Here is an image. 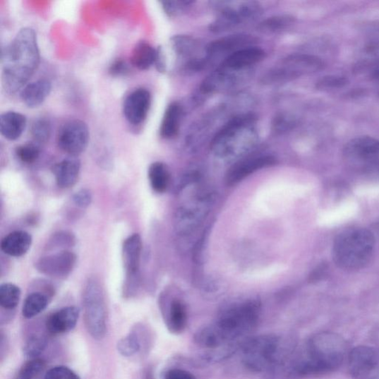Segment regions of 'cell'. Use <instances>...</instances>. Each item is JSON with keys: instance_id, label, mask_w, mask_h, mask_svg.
<instances>
[{"instance_id": "4", "label": "cell", "mask_w": 379, "mask_h": 379, "mask_svg": "<svg viewBox=\"0 0 379 379\" xmlns=\"http://www.w3.org/2000/svg\"><path fill=\"white\" fill-rule=\"evenodd\" d=\"M255 118L251 114L234 118L215 136L211 148L221 157L244 155L253 149L258 141L253 126Z\"/></svg>"}, {"instance_id": "40", "label": "cell", "mask_w": 379, "mask_h": 379, "mask_svg": "<svg viewBox=\"0 0 379 379\" xmlns=\"http://www.w3.org/2000/svg\"><path fill=\"white\" fill-rule=\"evenodd\" d=\"M73 200L80 207H88L92 202V193L87 189H82L73 195Z\"/></svg>"}, {"instance_id": "27", "label": "cell", "mask_w": 379, "mask_h": 379, "mask_svg": "<svg viewBox=\"0 0 379 379\" xmlns=\"http://www.w3.org/2000/svg\"><path fill=\"white\" fill-rule=\"evenodd\" d=\"M188 315L184 303L179 300L172 302L170 309L167 318V326L174 335H180L187 326Z\"/></svg>"}, {"instance_id": "14", "label": "cell", "mask_w": 379, "mask_h": 379, "mask_svg": "<svg viewBox=\"0 0 379 379\" xmlns=\"http://www.w3.org/2000/svg\"><path fill=\"white\" fill-rule=\"evenodd\" d=\"M246 70H234L219 66L204 80L201 85V92L209 94L230 90L243 80L246 77L243 72Z\"/></svg>"}, {"instance_id": "30", "label": "cell", "mask_w": 379, "mask_h": 379, "mask_svg": "<svg viewBox=\"0 0 379 379\" xmlns=\"http://www.w3.org/2000/svg\"><path fill=\"white\" fill-rule=\"evenodd\" d=\"M21 296L20 287L11 283H6L0 287V306L7 310L16 308Z\"/></svg>"}, {"instance_id": "29", "label": "cell", "mask_w": 379, "mask_h": 379, "mask_svg": "<svg viewBox=\"0 0 379 379\" xmlns=\"http://www.w3.org/2000/svg\"><path fill=\"white\" fill-rule=\"evenodd\" d=\"M48 297L41 293L30 294L25 299L23 308V315L26 318H32L47 308Z\"/></svg>"}, {"instance_id": "11", "label": "cell", "mask_w": 379, "mask_h": 379, "mask_svg": "<svg viewBox=\"0 0 379 379\" xmlns=\"http://www.w3.org/2000/svg\"><path fill=\"white\" fill-rule=\"evenodd\" d=\"M349 368L359 378H369L379 373V348L360 345L354 347L348 355Z\"/></svg>"}, {"instance_id": "13", "label": "cell", "mask_w": 379, "mask_h": 379, "mask_svg": "<svg viewBox=\"0 0 379 379\" xmlns=\"http://www.w3.org/2000/svg\"><path fill=\"white\" fill-rule=\"evenodd\" d=\"M77 256L70 251H62L42 258L37 263L42 274L55 279H65L72 272Z\"/></svg>"}, {"instance_id": "36", "label": "cell", "mask_w": 379, "mask_h": 379, "mask_svg": "<svg viewBox=\"0 0 379 379\" xmlns=\"http://www.w3.org/2000/svg\"><path fill=\"white\" fill-rule=\"evenodd\" d=\"M294 23V18L282 16L272 18L261 24V28L265 32H276L289 27Z\"/></svg>"}, {"instance_id": "19", "label": "cell", "mask_w": 379, "mask_h": 379, "mask_svg": "<svg viewBox=\"0 0 379 379\" xmlns=\"http://www.w3.org/2000/svg\"><path fill=\"white\" fill-rule=\"evenodd\" d=\"M265 56V52L258 47H248L241 49L226 57L222 67L234 70H246L262 61Z\"/></svg>"}, {"instance_id": "6", "label": "cell", "mask_w": 379, "mask_h": 379, "mask_svg": "<svg viewBox=\"0 0 379 379\" xmlns=\"http://www.w3.org/2000/svg\"><path fill=\"white\" fill-rule=\"evenodd\" d=\"M281 350V340L276 335L257 336L242 345V362L252 372H265L275 366Z\"/></svg>"}, {"instance_id": "22", "label": "cell", "mask_w": 379, "mask_h": 379, "mask_svg": "<svg viewBox=\"0 0 379 379\" xmlns=\"http://www.w3.org/2000/svg\"><path fill=\"white\" fill-rule=\"evenodd\" d=\"M52 88V85L49 80H39L25 87L21 93V98L28 108H37L49 96Z\"/></svg>"}, {"instance_id": "39", "label": "cell", "mask_w": 379, "mask_h": 379, "mask_svg": "<svg viewBox=\"0 0 379 379\" xmlns=\"http://www.w3.org/2000/svg\"><path fill=\"white\" fill-rule=\"evenodd\" d=\"M193 2L191 1H163L161 2L164 12L169 17H176L184 12Z\"/></svg>"}, {"instance_id": "33", "label": "cell", "mask_w": 379, "mask_h": 379, "mask_svg": "<svg viewBox=\"0 0 379 379\" xmlns=\"http://www.w3.org/2000/svg\"><path fill=\"white\" fill-rule=\"evenodd\" d=\"M47 339L44 337L33 336L26 342L23 347V353L26 357L35 359L47 348Z\"/></svg>"}, {"instance_id": "43", "label": "cell", "mask_w": 379, "mask_h": 379, "mask_svg": "<svg viewBox=\"0 0 379 379\" xmlns=\"http://www.w3.org/2000/svg\"><path fill=\"white\" fill-rule=\"evenodd\" d=\"M164 379H196V378L188 371L172 369L166 373Z\"/></svg>"}, {"instance_id": "20", "label": "cell", "mask_w": 379, "mask_h": 379, "mask_svg": "<svg viewBox=\"0 0 379 379\" xmlns=\"http://www.w3.org/2000/svg\"><path fill=\"white\" fill-rule=\"evenodd\" d=\"M80 311L75 306L64 308L53 313L47 321V329L52 335H61L72 330L77 325Z\"/></svg>"}, {"instance_id": "35", "label": "cell", "mask_w": 379, "mask_h": 379, "mask_svg": "<svg viewBox=\"0 0 379 379\" xmlns=\"http://www.w3.org/2000/svg\"><path fill=\"white\" fill-rule=\"evenodd\" d=\"M140 343L134 333L121 339L118 343V351L124 356H131L140 351Z\"/></svg>"}, {"instance_id": "42", "label": "cell", "mask_w": 379, "mask_h": 379, "mask_svg": "<svg viewBox=\"0 0 379 379\" xmlns=\"http://www.w3.org/2000/svg\"><path fill=\"white\" fill-rule=\"evenodd\" d=\"M52 243V246L55 247H64L66 246H72L73 241H74L72 235L67 233L64 234H56L54 239Z\"/></svg>"}, {"instance_id": "38", "label": "cell", "mask_w": 379, "mask_h": 379, "mask_svg": "<svg viewBox=\"0 0 379 379\" xmlns=\"http://www.w3.org/2000/svg\"><path fill=\"white\" fill-rule=\"evenodd\" d=\"M44 379H80L72 370L64 366H56L45 374Z\"/></svg>"}, {"instance_id": "44", "label": "cell", "mask_w": 379, "mask_h": 379, "mask_svg": "<svg viewBox=\"0 0 379 379\" xmlns=\"http://www.w3.org/2000/svg\"><path fill=\"white\" fill-rule=\"evenodd\" d=\"M373 78L375 80H377L379 81V66L374 70L373 73Z\"/></svg>"}, {"instance_id": "23", "label": "cell", "mask_w": 379, "mask_h": 379, "mask_svg": "<svg viewBox=\"0 0 379 379\" xmlns=\"http://www.w3.org/2000/svg\"><path fill=\"white\" fill-rule=\"evenodd\" d=\"M27 124L26 117L18 112H8L0 116V132L8 140L20 138Z\"/></svg>"}, {"instance_id": "32", "label": "cell", "mask_w": 379, "mask_h": 379, "mask_svg": "<svg viewBox=\"0 0 379 379\" xmlns=\"http://www.w3.org/2000/svg\"><path fill=\"white\" fill-rule=\"evenodd\" d=\"M44 367V361L40 359H32L23 366L14 379H35L43 371Z\"/></svg>"}, {"instance_id": "5", "label": "cell", "mask_w": 379, "mask_h": 379, "mask_svg": "<svg viewBox=\"0 0 379 379\" xmlns=\"http://www.w3.org/2000/svg\"><path fill=\"white\" fill-rule=\"evenodd\" d=\"M260 306L255 301H248L223 310L213 324L229 344L247 335L259 321Z\"/></svg>"}, {"instance_id": "31", "label": "cell", "mask_w": 379, "mask_h": 379, "mask_svg": "<svg viewBox=\"0 0 379 379\" xmlns=\"http://www.w3.org/2000/svg\"><path fill=\"white\" fill-rule=\"evenodd\" d=\"M31 133L36 144L40 145L47 143L49 140L52 133L49 121L45 118L35 120L32 124Z\"/></svg>"}, {"instance_id": "15", "label": "cell", "mask_w": 379, "mask_h": 379, "mask_svg": "<svg viewBox=\"0 0 379 379\" xmlns=\"http://www.w3.org/2000/svg\"><path fill=\"white\" fill-rule=\"evenodd\" d=\"M151 104V95L148 90L138 88L126 99L124 113L131 124L140 125L144 122Z\"/></svg>"}, {"instance_id": "26", "label": "cell", "mask_w": 379, "mask_h": 379, "mask_svg": "<svg viewBox=\"0 0 379 379\" xmlns=\"http://www.w3.org/2000/svg\"><path fill=\"white\" fill-rule=\"evenodd\" d=\"M181 117V109L177 103H172L167 108L160 129L164 139H172L179 132Z\"/></svg>"}, {"instance_id": "25", "label": "cell", "mask_w": 379, "mask_h": 379, "mask_svg": "<svg viewBox=\"0 0 379 379\" xmlns=\"http://www.w3.org/2000/svg\"><path fill=\"white\" fill-rule=\"evenodd\" d=\"M157 50L145 42L136 44L131 55V65L140 70H147L156 63Z\"/></svg>"}, {"instance_id": "41", "label": "cell", "mask_w": 379, "mask_h": 379, "mask_svg": "<svg viewBox=\"0 0 379 379\" xmlns=\"http://www.w3.org/2000/svg\"><path fill=\"white\" fill-rule=\"evenodd\" d=\"M128 71V66L123 59H116L109 68V73L115 77L126 75Z\"/></svg>"}, {"instance_id": "8", "label": "cell", "mask_w": 379, "mask_h": 379, "mask_svg": "<svg viewBox=\"0 0 379 379\" xmlns=\"http://www.w3.org/2000/svg\"><path fill=\"white\" fill-rule=\"evenodd\" d=\"M84 315L88 332L102 339L106 332V308L102 288L95 279H89L83 294Z\"/></svg>"}, {"instance_id": "7", "label": "cell", "mask_w": 379, "mask_h": 379, "mask_svg": "<svg viewBox=\"0 0 379 379\" xmlns=\"http://www.w3.org/2000/svg\"><path fill=\"white\" fill-rule=\"evenodd\" d=\"M325 66L323 60L316 56L295 54L284 59L282 63L267 72L263 80L267 84L290 81L303 75L322 70Z\"/></svg>"}, {"instance_id": "37", "label": "cell", "mask_w": 379, "mask_h": 379, "mask_svg": "<svg viewBox=\"0 0 379 379\" xmlns=\"http://www.w3.org/2000/svg\"><path fill=\"white\" fill-rule=\"evenodd\" d=\"M348 83V80L341 76H326L321 80H318L316 87L320 90H332L341 88Z\"/></svg>"}, {"instance_id": "34", "label": "cell", "mask_w": 379, "mask_h": 379, "mask_svg": "<svg viewBox=\"0 0 379 379\" xmlns=\"http://www.w3.org/2000/svg\"><path fill=\"white\" fill-rule=\"evenodd\" d=\"M16 155L23 162L32 164L37 161L40 155V145L35 143L20 145L16 150Z\"/></svg>"}, {"instance_id": "28", "label": "cell", "mask_w": 379, "mask_h": 379, "mask_svg": "<svg viewBox=\"0 0 379 379\" xmlns=\"http://www.w3.org/2000/svg\"><path fill=\"white\" fill-rule=\"evenodd\" d=\"M148 178L151 187L157 193H164L169 186V171L162 162H154L150 165Z\"/></svg>"}, {"instance_id": "24", "label": "cell", "mask_w": 379, "mask_h": 379, "mask_svg": "<svg viewBox=\"0 0 379 379\" xmlns=\"http://www.w3.org/2000/svg\"><path fill=\"white\" fill-rule=\"evenodd\" d=\"M32 237L25 231H14L9 234L1 241V249L7 255L20 257L31 248Z\"/></svg>"}, {"instance_id": "2", "label": "cell", "mask_w": 379, "mask_h": 379, "mask_svg": "<svg viewBox=\"0 0 379 379\" xmlns=\"http://www.w3.org/2000/svg\"><path fill=\"white\" fill-rule=\"evenodd\" d=\"M349 353L347 342L337 333L318 332L308 340L306 354L296 363L294 372L311 376L335 371L347 359Z\"/></svg>"}, {"instance_id": "18", "label": "cell", "mask_w": 379, "mask_h": 379, "mask_svg": "<svg viewBox=\"0 0 379 379\" xmlns=\"http://www.w3.org/2000/svg\"><path fill=\"white\" fill-rule=\"evenodd\" d=\"M253 40L250 36L243 35H231L219 39L207 45L206 48L207 57L221 55H226L227 57L236 51L248 47Z\"/></svg>"}, {"instance_id": "9", "label": "cell", "mask_w": 379, "mask_h": 379, "mask_svg": "<svg viewBox=\"0 0 379 379\" xmlns=\"http://www.w3.org/2000/svg\"><path fill=\"white\" fill-rule=\"evenodd\" d=\"M218 8L220 15L218 19L212 23V32H225L239 24L255 19L260 16L262 10L255 2H219Z\"/></svg>"}, {"instance_id": "17", "label": "cell", "mask_w": 379, "mask_h": 379, "mask_svg": "<svg viewBox=\"0 0 379 379\" xmlns=\"http://www.w3.org/2000/svg\"><path fill=\"white\" fill-rule=\"evenodd\" d=\"M275 159L270 156L252 157L239 160L227 172V184L229 186L237 184L251 174L275 164Z\"/></svg>"}, {"instance_id": "10", "label": "cell", "mask_w": 379, "mask_h": 379, "mask_svg": "<svg viewBox=\"0 0 379 379\" xmlns=\"http://www.w3.org/2000/svg\"><path fill=\"white\" fill-rule=\"evenodd\" d=\"M90 138L89 129L83 121H69L58 135V145L64 152L72 157L81 155L88 147Z\"/></svg>"}, {"instance_id": "3", "label": "cell", "mask_w": 379, "mask_h": 379, "mask_svg": "<svg viewBox=\"0 0 379 379\" xmlns=\"http://www.w3.org/2000/svg\"><path fill=\"white\" fill-rule=\"evenodd\" d=\"M375 248L373 234L363 227H352L341 232L333 241L332 256L337 267L358 270L371 260Z\"/></svg>"}, {"instance_id": "12", "label": "cell", "mask_w": 379, "mask_h": 379, "mask_svg": "<svg viewBox=\"0 0 379 379\" xmlns=\"http://www.w3.org/2000/svg\"><path fill=\"white\" fill-rule=\"evenodd\" d=\"M141 251L142 240L139 234H135L126 239L123 248V258L127 274L126 288L128 290V294L138 285Z\"/></svg>"}, {"instance_id": "21", "label": "cell", "mask_w": 379, "mask_h": 379, "mask_svg": "<svg viewBox=\"0 0 379 379\" xmlns=\"http://www.w3.org/2000/svg\"><path fill=\"white\" fill-rule=\"evenodd\" d=\"M81 164L76 157L63 160L54 165L52 171L59 188H68L77 183Z\"/></svg>"}, {"instance_id": "16", "label": "cell", "mask_w": 379, "mask_h": 379, "mask_svg": "<svg viewBox=\"0 0 379 379\" xmlns=\"http://www.w3.org/2000/svg\"><path fill=\"white\" fill-rule=\"evenodd\" d=\"M344 155L357 162H367L379 157V141L371 136H359L349 141L344 148Z\"/></svg>"}, {"instance_id": "1", "label": "cell", "mask_w": 379, "mask_h": 379, "mask_svg": "<svg viewBox=\"0 0 379 379\" xmlns=\"http://www.w3.org/2000/svg\"><path fill=\"white\" fill-rule=\"evenodd\" d=\"M40 60L37 35L34 29H21L2 54V80L6 92L8 95L17 93L34 74Z\"/></svg>"}]
</instances>
